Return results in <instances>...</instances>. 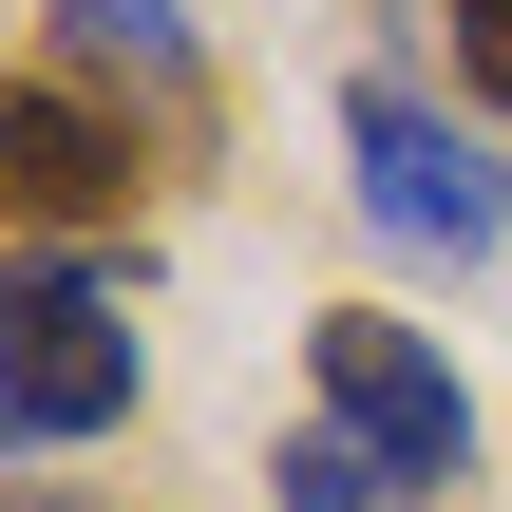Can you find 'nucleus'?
<instances>
[{
  "label": "nucleus",
  "mask_w": 512,
  "mask_h": 512,
  "mask_svg": "<svg viewBox=\"0 0 512 512\" xmlns=\"http://www.w3.org/2000/svg\"><path fill=\"white\" fill-rule=\"evenodd\" d=\"M133 247H57V228H0V456L57 475L95 437L152 418V342H133Z\"/></svg>",
  "instance_id": "1"
},
{
  "label": "nucleus",
  "mask_w": 512,
  "mask_h": 512,
  "mask_svg": "<svg viewBox=\"0 0 512 512\" xmlns=\"http://www.w3.org/2000/svg\"><path fill=\"white\" fill-rule=\"evenodd\" d=\"M342 209L399 247V266H437V285H475L512 247V152L475 95H418L399 57H361L342 76Z\"/></svg>",
  "instance_id": "2"
},
{
  "label": "nucleus",
  "mask_w": 512,
  "mask_h": 512,
  "mask_svg": "<svg viewBox=\"0 0 512 512\" xmlns=\"http://www.w3.org/2000/svg\"><path fill=\"white\" fill-rule=\"evenodd\" d=\"M304 399L399 475V512L475 494V456H494L475 380H456V361H437V323H399V304H323V323H304Z\"/></svg>",
  "instance_id": "3"
},
{
  "label": "nucleus",
  "mask_w": 512,
  "mask_h": 512,
  "mask_svg": "<svg viewBox=\"0 0 512 512\" xmlns=\"http://www.w3.org/2000/svg\"><path fill=\"white\" fill-rule=\"evenodd\" d=\"M171 152H190V133L133 114V95H95L76 57H19V95H0V209L57 228V247H95V228L133 247V209L171 190Z\"/></svg>",
  "instance_id": "4"
},
{
  "label": "nucleus",
  "mask_w": 512,
  "mask_h": 512,
  "mask_svg": "<svg viewBox=\"0 0 512 512\" xmlns=\"http://www.w3.org/2000/svg\"><path fill=\"white\" fill-rule=\"evenodd\" d=\"M38 57H76L95 95H152L171 133H209V38H190V0H38Z\"/></svg>",
  "instance_id": "5"
},
{
  "label": "nucleus",
  "mask_w": 512,
  "mask_h": 512,
  "mask_svg": "<svg viewBox=\"0 0 512 512\" xmlns=\"http://www.w3.org/2000/svg\"><path fill=\"white\" fill-rule=\"evenodd\" d=\"M266 494H285V512H399V475H380V456H361V437L304 399V418L266 437Z\"/></svg>",
  "instance_id": "6"
},
{
  "label": "nucleus",
  "mask_w": 512,
  "mask_h": 512,
  "mask_svg": "<svg viewBox=\"0 0 512 512\" xmlns=\"http://www.w3.org/2000/svg\"><path fill=\"white\" fill-rule=\"evenodd\" d=\"M437 38H456V95L512 133V0H437Z\"/></svg>",
  "instance_id": "7"
}]
</instances>
